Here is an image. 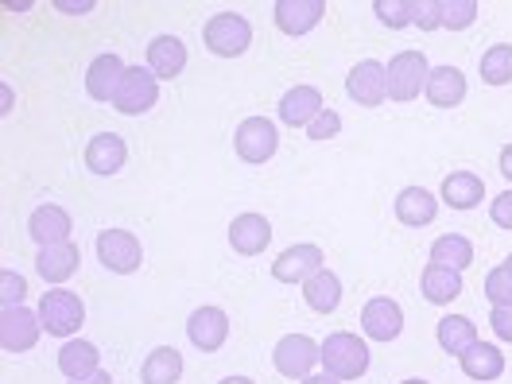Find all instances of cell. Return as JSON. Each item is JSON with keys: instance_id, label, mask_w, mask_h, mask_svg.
I'll use <instances>...</instances> for the list:
<instances>
[{"instance_id": "obj_1", "label": "cell", "mask_w": 512, "mask_h": 384, "mask_svg": "<svg viewBox=\"0 0 512 384\" xmlns=\"http://www.w3.org/2000/svg\"><path fill=\"white\" fill-rule=\"evenodd\" d=\"M202 39H206V47H210L214 55L237 59V55L249 47L253 28H249V20H241V16H233V12H222V16H214V20L202 28Z\"/></svg>"}, {"instance_id": "obj_2", "label": "cell", "mask_w": 512, "mask_h": 384, "mask_svg": "<svg viewBox=\"0 0 512 384\" xmlns=\"http://www.w3.org/2000/svg\"><path fill=\"white\" fill-rule=\"evenodd\" d=\"M233 144H237V156H241L245 163H264L276 156L280 136H276V125H272L268 117H249V121L237 125Z\"/></svg>"}, {"instance_id": "obj_3", "label": "cell", "mask_w": 512, "mask_h": 384, "mask_svg": "<svg viewBox=\"0 0 512 384\" xmlns=\"http://www.w3.org/2000/svg\"><path fill=\"white\" fill-rule=\"evenodd\" d=\"M427 59L419 51H400L392 63H388V94L396 101H412V97L427 86Z\"/></svg>"}, {"instance_id": "obj_4", "label": "cell", "mask_w": 512, "mask_h": 384, "mask_svg": "<svg viewBox=\"0 0 512 384\" xmlns=\"http://www.w3.org/2000/svg\"><path fill=\"white\" fill-rule=\"evenodd\" d=\"M156 94H160V86H156V78L148 74V66H128L121 86H117L113 105H117L121 113H132V117H136V113H144V109L156 105Z\"/></svg>"}, {"instance_id": "obj_5", "label": "cell", "mask_w": 512, "mask_h": 384, "mask_svg": "<svg viewBox=\"0 0 512 384\" xmlns=\"http://www.w3.org/2000/svg\"><path fill=\"white\" fill-rule=\"evenodd\" d=\"M350 97L357 105H381L384 97H388V66H381L377 59H365V63H357L350 70Z\"/></svg>"}, {"instance_id": "obj_6", "label": "cell", "mask_w": 512, "mask_h": 384, "mask_svg": "<svg viewBox=\"0 0 512 384\" xmlns=\"http://www.w3.org/2000/svg\"><path fill=\"white\" fill-rule=\"evenodd\" d=\"M322 361L330 365L334 377H357V373L369 365V353H365V346H361L357 338L338 334V338H330V342L322 346Z\"/></svg>"}, {"instance_id": "obj_7", "label": "cell", "mask_w": 512, "mask_h": 384, "mask_svg": "<svg viewBox=\"0 0 512 384\" xmlns=\"http://www.w3.org/2000/svg\"><path fill=\"white\" fill-rule=\"evenodd\" d=\"M97 256H101L105 268H113V272H136V264H140V245H136V237L125 233V229H105L101 241H97Z\"/></svg>"}, {"instance_id": "obj_8", "label": "cell", "mask_w": 512, "mask_h": 384, "mask_svg": "<svg viewBox=\"0 0 512 384\" xmlns=\"http://www.w3.org/2000/svg\"><path fill=\"white\" fill-rule=\"evenodd\" d=\"M128 66L117 59V55H97L90 70H86V90L94 101H113L117 97V86H121V78H125Z\"/></svg>"}, {"instance_id": "obj_9", "label": "cell", "mask_w": 512, "mask_h": 384, "mask_svg": "<svg viewBox=\"0 0 512 384\" xmlns=\"http://www.w3.org/2000/svg\"><path fill=\"white\" fill-rule=\"evenodd\" d=\"M427 101L431 105H443V109H450V105H458L462 97H466V74L458 70V66H435L431 74H427Z\"/></svg>"}, {"instance_id": "obj_10", "label": "cell", "mask_w": 512, "mask_h": 384, "mask_svg": "<svg viewBox=\"0 0 512 384\" xmlns=\"http://www.w3.org/2000/svg\"><path fill=\"white\" fill-rule=\"evenodd\" d=\"M43 322H47L51 334H70L82 322V303L70 291H51L43 299Z\"/></svg>"}, {"instance_id": "obj_11", "label": "cell", "mask_w": 512, "mask_h": 384, "mask_svg": "<svg viewBox=\"0 0 512 384\" xmlns=\"http://www.w3.org/2000/svg\"><path fill=\"white\" fill-rule=\"evenodd\" d=\"M322 113V94L315 90V86H295V90H288L284 94V101H280V117H284V125H311L315 117Z\"/></svg>"}, {"instance_id": "obj_12", "label": "cell", "mask_w": 512, "mask_h": 384, "mask_svg": "<svg viewBox=\"0 0 512 384\" xmlns=\"http://www.w3.org/2000/svg\"><path fill=\"white\" fill-rule=\"evenodd\" d=\"M128 148L121 136H113V132H101L90 140V148H86V167L94 171V175H117V167L125 163Z\"/></svg>"}, {"instance_id": "obj_13", "label": "cell", "mask_w": 512, "mask_h": 384, "mask_svg": "<svg viewBox=\"0 0 512 384\" xmlns=\"http://www.w3.org/2000/svg\"><path fill=\"white\" fill-rule=\"evenodd\" d=\"M322 268V253L315 249V245H295V249H288V253L276 260V276L280 280H315Z\"/></svg>"}, {"instance_id": "obj_14", "label": "cell", "mask_w": 512, "mask_h": 384, "mask_svg": "<svg viewBox=\"0 0 512 384\" xmlns=\"http://www.w3.org/2000/svg\"><path fill=\"white\" fill-rule=\"evenodd\" d=\"M322 12H326V8H322L319 0H303V4H299V0H280V4H276V24L288 35H303L319 24Z\"/></svg>"}, {"instance_id": "obj_15", "label": "cell", "mask_w": 512, "mask_h": 384, "mask_svg": "<svg viewBox=\"0 0 512 384\" xmlns=\"http://www.w3.org/2000/svg\"><path fill=\"white\" fill-rule=\"evenodd\" d=\"M148 66H152L160 78H175V74L187 66V47H183V39H175V35L152 39V47H148Z\"/></svg>"}, {"instance_id": "obj_16", "label": "cell", "mask_w": 512, "mask_h": 384, "mask_svg": "<svg viewBox=\"0 0 512 384\" xmlns=\"http://www.w3.org/2000/svg\"><path fill=\"white\" fill-rule=\"evenodd\" d=\"M268 237H272V229H268V222L260 214H241L237 222L229 225V241H233L237 253H260L268 245Z\"/></svg>"}, {"instance_id": "obj_17", "label": "cell", "mask_w": 512, "mask_h": 384, "mask_svg": "<svg viewBox=\"0 0 512 384\" xmlns=\"http://www.w3.org/2000/svg\"><path fill=\"white\" fill-rule=\"evenodd\" d=\"M32 237L47 249V245H63L70 237V218L59 206H39L32 214Z\"/></svg>"}, {"instance_id": "obj_18", "label": "cell", "mask_w": 512, "mask_h": 384, "mask_svg": "<svg viewBox=\"0 0 512 384\" xmlns=\"http://www.w3.org/2000/svg\"><path fill=\"white\" fill-rule=\"evenodd\" d=\"M396 218L404 225H427L435 218V194L423 187H408L396 194Z\"/></svg>"}, {"instance_id": "obj_19", "label": "cell", "mask_w": 512, "mask_h": 384, "mask_svg": "<svg viewBox=\"0 0 512 384\" xmlns=\"http://www.w3.org/2000/svg\"><path fill=\"white\" fill-rule=\"evenodd\" d=\"M485 187H481L478 175H470V171H454L447 175V183H443V198H447V206L454 210H470V206H478Z\"/></svg>"}, {"instance_id": "obj_20", "label": "cell", "mask_w": 512, "mask_h": 384, "mask_svg": "<svg viewBox=\"0 0 512 384\" xmlns=\"http://www.w3.org/2000/svg\"><path fill=\"white\" fill-rule=\"evenodd\" d=\"M361 319H365V330L373 338H396L400 334V307L392 299H373Z\"/></svg>"}, {"instance_id": "obj_21", "label": "cell", "mask_w": 512, "mask_h": 384, "mask_svg": "<svg viewBox=\"0 0 512 384\" xmlns=\"http://www.w3.org/2000/svg\"><path fill=\"white\" fill-rule=\"evenodd\" d=\"M191 338L202 350H218L225 342V315L218 307H206L191 319Z\"/></svg>"}, {"instance_id": "obj_22", "label": "cell", "mask_w": 512, "mask_h": 384, "mask_svg": "<svg viewBox=\"0 0 512 384\" xmlns=\"http://www.w3.org/2000/svg\"><path fill=\"white\" fill-rule=\"evenodd\" d=\"M276 365L291 373V377H303L311 365H315V346L307 342V338H288V342H280V350H276Z\"/></svg>"}, {"instance_id": "obj_23", "label": "cell", "mask_w": 512, "mask_h": 384, "mask_svg": "<svg viewBox=\"0 0 512 384\" xmlns=\"http://www.w3.org/2000/svg\"><path fill=\"white\" fill-rule=\"evenodd\" d=\"M74 268H78V253H74L70 241H63V245H47V249L39 253V272H43L47 280H66Z\"/></svg>"}, {"instance_id": "obj_24", "label": "cell", "mask_w": 512, "mask_h": 384, "mask_svg": "<svg viewBox=\"0 0 512 384\" xmlns=\"http://www.w3.org/2000/svg\"><path fill=\"white\" fill-rule=\"evenodd\" d=\"M183 373V357L175 350H156L144 361V384H175V377Z\"/></svg>"}, {"instance_id": "obj_25", "label": "cell", "mask_w": 512, "mask_h": 384, "mask_svg": "<svg viewBox=\"0 0 512 384\" xmlns=\"http://www.w3.org/2000/svg\"><path fill=\"white\" fill-rule=\"evenodd\" d=\"M481 78H485L489 86H505V82H512V47L509 43H497V47H489V51L481 55Z\"/></svg>"}, {"instance_id": "obj_26", "label": "cell", "mask_w": 512, "mask_h": 384, "mask_svg": "<svg viewBox=\"0 0 512 384\" xmlns=\"http://www.w3.org/2000/svg\"><path fill=\"white\" fill-rule=\"evenodd\" d=\"M462 288V280H458V272H450V268H427L423 272V295L431 299V303H450L454 295Z\"/></svg>"}, {"instance_id": "obj_27", "label": "cell", "mask_w": 512, "mask_h": 384, "mask_svg": "<svg viewBox=\"0 0 512 384\" xmlns=\"http://www.w3.org/2000/svg\"><path fill=\"white\" fill-rule=\"evenodd\" d=\"M435 264H439V268H450V272H454V268H466V264H470V256H474V249H470V241H466V237H458V233H447V237H439V241H435Z\"/></svg>"}, {"instance_id": "obj_28", "label": "cell", "mask_w": 512, "mask_h": 384, "mask_svg": "<svg viewBox=\"0 0 512 384\" xmlns=\"http://www.w3.org/2000/svg\"><path fill=\"white\" fill-rule=\"evenodd\" d=\"M338 295H342V288H338V280L330 272H319L315 280H307V299H311L315 311H334Z\"/></svg>"}, {"instance_id": "obj_29", "label": "cell", "mask_w": 512, "mask_h": 384, "mask_svg": "<svg viewBox=\"0 0 512 384\" xmlns=\"http://www.w3.org/2000/svg\"><path fill=\"white\" fill-rule=\"evenodd\" d=\"M12 350H28L35 342V319L28 311H8V338H4Z\"/></svg>"}, {"instance_id": "obj_30", "label": "cell", "mask_w": 512, "mask_h": 384, "mask_svg": "<svg viewBox=\"0 0 512 384\" xmlns=\"http://www.w3.org/2000/svg\"><path fill=\"white\" fill-rule=\"evenodd\" d=\"M466 373L470 377H497L501 373V353L489 350V346H474L466 357Z\"/></svg>"}, {"instance_id": "obj_31", "label": "cell", "mask_w": 512, "mask_h": 384, "mask_svg": "<svg viewBox=\"0 0 512 384\" xmlns=\"http://www.w3.org/2000/svg\"><path fill=\"white\" fill-rule=\"evenodd\" d=\"M94 361H97L94 346H82V342H78V346H66L63 350V369L74 373V377H78V373H94Z\"/></svg>"}, {"instance_id": "obj_32", "label": "cell", "mask_w": 512, "mask_h": 384, "mask_svg": "<svg viewBox=\"0 0 512 384\" xmlns=\"http://www.w3.org/2000/svg\"><path fill=\"white\" fill-rule=\"evenodd\" d=\"M470 342H474V326H470L466 319H447V322H443V346H447V350L458 353V350H466Z\"/></svg>"}, {"instance_id": "obj_33", "label": "cell", "mask_w": 512, "mask_h": 384, "mask_svg": "<svg viewBox=\"0 0 512 384\" xmlns=\"http://www.w3.org/2000/svg\"><path fill=\"white\" fill-rule=\"evenodd\" d=\"M478 16V4L474 0H462V4H443V28H470Z\"/></svg>"}, {"instance_id": "obj_34", "label": "cell", "mask_w": 512, "mask_h": 384, "mask_svg": "<svg viewBox=\"0 0 512 384\" xmlns=\"http://www.w3.org/2000/svg\"><path fill=\"white\" fill-rule=\"evenodd\" d=\"M485 291H489V299H497L501 307H512V276L505 272V268H497V272L489 276Z\"/></svg>"}, {"instance_id": "obj_35", "label": "cell", "mask_w": 512, "mask_h": 384, "mask_svg": "<svg viewBox=\"0 0 512 384\" xmlns=\"http://www.w3.org/2000/svg\"><path fill=\"white\" fill-rule=\"evenodd\" d=\"M377 16H384L388 28H404L412 16V4H392V0H377Z\"/></svg>"}, {"instance_id": "obj_36", "label": "cell", "mask_w": 512, "mask_h": 384, "mask_svg": "<svg viewBox=\"0 0 512 384\" xmlns=\"http://www.w3.org/2000/svg\"><path fill=\"white\" fill-rule=\"evenodd\" d=\"M412 16H416V24L423 32H431V28H439L443 24V4H412Z\"/></svg>"}, {"instance_id": "obj_37", "label": "cell", "mask_w": 512, "mask_h": 384, "mask_svg": "<svg viewBox=\"0 0 512 384\" xmlns=\"http://www.w3.org/2000/svg\"><path fill=\"white\" fill-rule=\"evenodd\" d=\"M338 128H342V117H338V113H326V109H322L319 117H315V121L307 125V132H311V140H326V136H334Z\"/></svg>"}, {"instance_id": "obj_38", "label": "cell", "mask_w": 512, "mask_h": 384, "mask_svg": "<svg viewBox=\"0 0 512 384\" xmlns=\"http://www.w3.org/2000/svg\"><path fill=\"white\" fill-rule=\"evenodd\" d=\"M493 222L505 225V229H512V191L497 194L493 198Z\"/></svg>"}, {"instance_id": "obj_39", "label": "cell", "mask_w": 512, "mask_h": 384, "mask_svg": "<svg viewBox=\"0 0 512 384\" xmlns=\"http://www.w3.org/2000/svg\"><path fill=\"white\" fill-rule=\"evenodd\" d=\"M493 326L501 330V338H512V307H497V315H493Z\"/></svg>"}, {"instance_id": "obj_40", "label": "cell", "mask_w": 512, "mask_h": 384, "mask_svg": "<svg viewBox=\"0 0 512 384\" xmlns=\"http://www.w3.org/2000/svg\"><path fill=\"white\" fill-rule=\"evenodd\" d=\"M16 299H20V280H16V276H12V272H8V276H4V303H8V307H12V303H16Z\"/></svg>"}, {"instance_id": "obj_41", "label": "cell", "mask_w": 512, "mask_h": 384, "mask_svg": "<svg viewBox=\"0 0 512 384\" xmlns=\"http://www.w3.org/2000/svg\"><path fill=\"white\" fill-rule=\"evenodd\" d=\"M501 175H505V179H512V144L501 152Z\"/></svg>"}, {"instance_id": "obj_42", "label": "cell", "mask_w": 512, "mask_h": 384, "mask_svg": "<svg viewBox=\"0 0 512 384\" xmlns=\"http://www.w3.org/2000/svg\"><path fill=\"white\" fill-rule=\"evenodd\" d=\"M222 384H253V381H241V377H229V381H222Z\"/></svg>"}, {"instance_id": "obj_43", "label": "cell", "mask_w": 512, "mask_h": 384, "mask_svg": "<svg viewBox=\"0 0 512 384\" xmlns=\"http://www.w3.org/2000/svg\"><path fill=\"white\" fill-rule=\"evenodd\" d=\"M505 272H509V276H512V256H509V260H505Z\"/></svg>"}, {"instance_id": "obj_44", "label": "cell", "mask_w": 512, "mask_h": 384, "mask_svg": "<svg viewBox=\"0 0 512 384\" xmlns=\"http://www.w3.org/2000/svg\"><path fill=\"white\" fill-rule=\"evenodd\" d=\"M307 384H334V381H307Z\"/></svg>"}, {"instance_id": "obj_45", "label": "cell", "mask_w": 512, "mask_h": 384, "mask_svg": "<svg viewBox=\"0 0 512 384\" xmlns=\"http://www.w3.org/2000/svg\"><path fill=\"white\" fill-rule=\"evenodd\" d=\"M408 384H423V381H408Z\"/></svg>"}]
</instances>
